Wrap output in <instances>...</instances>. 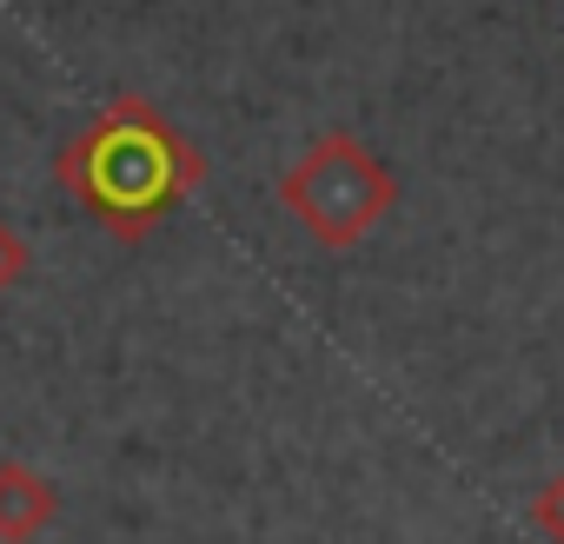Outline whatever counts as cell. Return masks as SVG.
<instances>
[{
    "mask_svg": "<svg viewBox=\"0 0 564 544\" xmlns=\"http://www.w3.org/2000/svg\"><path fill=\"white\" fill-rule=\"evenodd\" d=\"M54 173L87 206V219H100L113 239L133 246L206 179V153L160 107H147L140 94H120L94 127H80L54 153Z\"/></svg>",
    "mask_w": 564,
    "mask_h": 544,
    "instance_id": "obj_1",
    "label": "cell"
},
{
    "mask_svg": "<svg viewBox=\"0 0 564 544\" xmlns=\"http://www.w3.org/2000/svg\"><path fill=\"white\" fill-rule=\"evenodd\" d=\"M279 206H286L306 239H319L326 252H352L392 206H399V173L352 133H319L306 140V153L279 173Z\"/></svg>",
    "mask_w": 564,
    "mask_h": 544,
    "instance_id": "obj_2",
    "label": "cell"
},
{
    "mask_svg": "<svg viewBox=\"0 0 564 544\" xmlns=\"http://www.w3.org/2000/svg\"><path fill=\"white\" fill-rule=\"evenodd\" d=\"M54 518H61V485L28 458H0V544H34Z\"/></svg>",
    "mask_w": 564,
    "mask_h": 544,
    "instance_id": "obj_3",
    "label": "cell"
},
{
    "mask_svg": "<svg viewBox=\"0 0 564 544\" xmlns=\"http://www.w3.org/2000/svg\"><path fill=\"white\" fill-rule=\"evenodd\" d=\"M28 272H34V246L14 219H0V300H8L14 286H28Z\"/></svg>",
    "mask_w": 564,
    "mask_h": 544,
    "instance_id": "obj_4",
    "label": "cell"
},
{
    "mask_svg": "<svg viewBox=\"0 0 564 544\" xmlns=\"http://www.w3.org/2000/svg\"><path fill=\"white\" fill-rule=\"evenodd\" d=\"M524 518H531V531H538L544 544H564V471L531 491V511H524Z\"/></svg>",
    "mask_w": 564,
    "mask_h": 544,
    "instance_id": "obj_5",
    "label": "cell"
}]
</instances>
